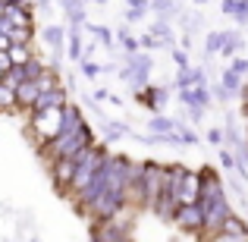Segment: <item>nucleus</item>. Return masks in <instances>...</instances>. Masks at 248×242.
I'll use <instances>...</instances> for the list:
<instances>
[{
	"label": "nucleus",
	"mask_w": 248,
	"mask_h": 242,
	"mask_svg": "<svg viewBox=\"0 0 248 242\" xmlns=\"http://www.w3.org/2000/svg\"><path fill=\"white\" fill-rule=\"evenodd\" d=\"M145 13H148V10H126V13H123V22H139Z\"/></svg>",
	"instance_id": "37"
},
{
	"label": "nucleus",
	"mask_w": 248,
	"mask_h": 242,
	"mask_svg": "<svg viewBox=\"0 0 248 242\" xmlns=\"http://www.w3.org/2000/svg\"><path fill=\"white\" fill-rule=\"evenodd\" d=\"M0 110H16V91L0 85Z\"/></svg>",
	"instance_id": "29"
},
{
	"label": "nucleus",
	"mask_w": 248,
	"mask_h": 242,
	"mask_svg": "<svg viewBox=\"0 0 248 242\" xmlns=\"http://www.w3.org/2000/svg\"><path fill=\"white\" fill-rule=\"evenodd\" d=\"M173 63H176L179 69H188V54H186L182 48H173Z\"/></svg>",
	"instance_id": "35"
},
{
	"label": "nucleus",
	"mask_w": 248,
	"mask_h": 242,
	"mask_svg": "<svg viewBox=\"0 0 248 242\" xmlns=\"http://www.w3.org/2000/svg\"><path fill=\"white\" fill-rule=\"evenodd\" d=\"M10 48V41H6V35H0V50H6Z\"/></svg>",
	"instance_id": "43"
},
{
	"label": "nucleus",
	"mask_w": 248,
	"mask_h": 242,
	"mask_svg": "<svg viewBox=\"0 0 248 242\" xmlns=\"http://www.w3.org/2000/svg\"><path fill=\"white\" fill-rule=\"evenodd\" d=\"M232 10H236V0H223V3H220V13H223V16H232Z\"/></svg>",
	"instance_id": "42"
},
{
	"label": "nucleus",
	"mask_w": 248,
	"mask_h": 242,
	"mask_svg": "<svg viewBox=\"0 0 248 242\" xmlns=\"http://www.w3.org/2000/svg\"><path fill=\"white\" fill-rule=\"evenodd\" d=\"M3 19L13 25V29H35V16H31V10H25V6H3Z\"/></svg>",
	"instance_id": "13"
},
{
	"label": "nucleus",
	"mask_w": 248,
	"mask_h": 242,
	"mask_svg": "<svg viewBox=\"0 0 248 242\" xmlns=\"http://www.w3.org/2000/svg\"><path fill=\"white\" fill-rule=\"evenodd\" d=\"M154 69V60L148 54H126V66L120 69V79L129 82L135 91H141L148 85V76Z\"/></svg>",
	"instance_id": "6"
},
{
	"label": "nucleus",
	"mask_w": 248,
	"mask_h": 242,
	"mask_svg": "<svg viewBox=\"0 0 248 242\" xmlns=\"http://www.w3.org/2000/svg\"><path fill=\"white\" fill-rule=\"evenodd\" d=\"M201 192V173L198 170H186L179 179V205H195Z\"/></svg>",
	"instance_id": "11"
},
{
	"label": "nucleus",
	"mask_w": 248,
	"mask_h": 242,
	"mask_svg": "<svg viewBox=\"0 0 248 242\" xmlns=\"http://www.w3.org/2000/svg\"><path fill=\"white\" fill-rule=\"evenodd\" d=\"M113 242H132V236H120V239H113Z\"/></svg>",
	"instance_id": "44"
},
{
	"label": "nucleus",
	"mask_w": 248,
	"mask_h": 242,
	"mask_svg": "<svg viewBox=\"0 0 248 242\" xmlns=\"http://www.w3.org/2000/svg\"><path fill=\"white\" fill-rule=\"evenodd\" d=\"M0 16H3V3H0Z\"/></svg>",
	"instance_id": "47"
},
{
	"label": "nucleus",
	"mask_w": 248,
	"mask_h": 242,
	"mask_svg": "<svg viewBox=\"0 0 248 242\" xmlns=\"http://www.w3.org/2000/svg\"><path fill=\"white\" fill-rule=\"evenodd\" d=\"M160 186H164V163L145 161V170H141V208H148V211L157 208Z\"/></svg>",
	"instance_id": "5"
},
{
	"label": "nucleus",
	"mask_w": 248,
	"mask_h": 242,
	"mask_svg": "<svg viewBox=\"0 0 248 242\" xmlns=\"http://www.w3.org/2000/svg\"><path fill=\"white\" fill-rule=\"evenodd\" d=\"M148 35H154L160 41V48H173V41H176V32H173V25L164 22V19H157V22L151 25V32Z\"/></svg>",
	"instance_id": "20"
},
{
	"label": "nucleus",
	"mask_w": 248,
	"mask_h": 242,
	"mask_svg": "<svg viewBox=\"0 0 248 242\" xmlns=\"http://www.w3.org/2000/svg\"><path fill=\"white\" fill-rule=\"evenodd\" d=\"M151 10H157V16L170 22V19L182 16V0H151Z\"/></svg>",
	"instance_id": "19"
},
{
	"label": "nucleus",
	"mask_w": 248,
	"mask_h": 242,
	"mask_svg": "<svg viewBox=\"0 0 248 242\" xmlns=\"http://www.w3.org/2000/svg\"><path fill=\"white\" fill-rule=\"evenodd\" d=\"M217 151H220V167H223V170H236V158H232V151H230V148H223V145H220Z\"/></svg>",
	"instance_id": "31"
},
{
	"label": "nucleus",
	"mask_w": 248,
	"mask_h": 242,
	"mask_svg": "<svg viewBox=\"0 0 248 242\" xmlns=\"http://www.w3.org/2000/svg\"><path fill=\"white\" fill-rule=\"evenodd\" d=\"M44 41L50 44V50H54V54H63V41H66V29H63V25H47V29H44Z\"/></svg>",
	"instance_id": "21"
},
{
	"label": "nucleus",
	"mask_w": 248,
	"mask_h": 242,
	"mask_svg": "<svg viewBox=\"0 0 248 242\" xmlns=\"http://www.w3.org/2000/svg\"><path fill=\"white\" fill-rule=\"evenodd\" d=\"M195 3H207V0H195Z\"/></svg>",
	"instance_id": "46"
},
{
	"label": "nucleus",
	"mask_w": 248,
	"mask_h": 242,
	"mask_svg": "<svg viewBox=\"0 0 248 242\" xmlns=\"http://www.w3.org/2000/svg\"><path fill=\"white\" fill-rule=\"evenodd\" d=\"M245 38L242 32H223V44H220V60H232V57H239V50H242Z\"/></svg>",
	"instance_id": "15"
},
{
	"label": "nucleus",
	"mask_w": 248,
	"mask_h": 242,
	"mask_svg": "<svg viewBox=\"0 0 248 242\" xmlns=\"http://www.w3.org/2000/svg\"><path fill=\"white\" fill-rule=\"evenodd\" d=\"M220 44H223V32H207V41H204L207 57H217L220 54Z\"/></svg>",
	"instance_id": "28"
},
{
	"label": "nucleus",
	"mask_w": 248,
	"mask_h": 242,
	"mask_svg": "<svg viewBox=\"0 0 248 242\" xmlns=\"http://www.w3.org/2000/svg\"><path fill=\"white\" fill-rule=\"evenodd\" d=\"M94 3H107V0H94Z\"/></svg>",
	"instance_id": "45"
},
{
	"label": "nucleus",
	"mask_w": 248,
	"mask_h": 242,
	"mask_svg": "<svg viewBox=\"0 0 248 242\" xmlns=\"http://www.w3.org/2000/svg\"><path fill=\"white\" fill-rule=\"evenodd\" d=\"M204 242H248V239H236V236H223V233H214V236H207Z\"/></svg>",
	"instance_id": "38"
},
{
	"label": "nucleus",
	"mask_w": 248,
	"mask_h": 242,
	"mask_svg": "<svg viewBox=\"0 0 248 242\" xmlns=\"http://www.w3.org/2000/svg\"><path fill=\"white\" fill-rule=\"evenodd\" d=\"M60 6H63V13H66V10H82L85 0H60Z\"/></svg>",
	"instance_id": "40"
},
{
	"label": "nucleus",
	"mask_w": 248,
	"mask_h": 242,
	"mask_svg": "<svg viewBox=\"0 0 248 242\" xmlns=\"http://www.w3.org/2000/svg\"><path fill=\"white\" fill-rule=\"evenodd\" d=\"M66 54H69L73 63H82L85 48H82V29H79V25H69V29H66Z\"/></svg>",
	"instance_id": "16"
},
{
	"label": "nucleus",
	"mask_w": 248,
	"mask_h": 242,
	"mask_svg": "<svg viewBox=\"0 0 248 242\" xmlns=\"http://www.w3.org/2000/svg\"><path fill=\"white\" fill-rule=\"evenodd\" d=\"M217 233H223V236H236V239H248V224L239 217V214H230Z\"/></svg>",
	"instance_id": "18"
},
{
	"label": "nucleus",
	"mask_w": 248,
	"mask_h": 242,
	"mask_svg": "<svg viewBox=\"0 0 248 242\" xmlns=\"http://www.w3.org/2000/svg\"><path fill=\"white\" fill-rule=\"evenodd\" d=\"M230 69H232L236 76H242V79H248V60H245V57H232Z\"/></svg>",
	"instance_id": "32"
},
{
	"label": "nucleus",
	"mask_w": 248,
	"mask_h": 242,
	"mask_svg": "<svg viewBox=\"0 0 248 242\" xmlns=\"http://www.w3.org/2000/svg\"><path fill=\"white\" fill-rule=\"evenodd\" d=\"M232 19L239 25H248V0H236V10H232Z\"/></svg>",
	"instance_id": "30"
},
{
	"label": "nucleus",
	"mask_w": 248,
	"mask_h": 242,
	"mask_svg": "<svg viewBox=\"0 0 248 242\" xmlns=\"http://www.w3.org/2000/svg\"><path fill=\"white\" fill-rule=\"evenodd\" d=\"M167 97H170V88H160V85H148V88L139 91V101L145 104L148 110H164Z\"/></svg>",
	"instance_id": "12"
},
{
	"label": "nucleus",
	"mask_w": 248,
	"mask_h": 242,
	"mask_svg": "<svg viewBox=\"0 0 248 242\" xmlns=\"http://www.w3.org/2000/svg\"><path fill=\"white\" fill-rule=\"evenodd\" d=\"M6 73H10V57H6V50H0V82H3Z\"/></svg>",
	"instance_id": "39"
},
{
	"label": "nucleus",
	"mask_w": 248,
	"mask_h": 242,
	"mask_svg": "<svg viewBox=\"0 0 248 242\" xmlns=\"http://www.w3.org/2000/svg\"><path fill=\"white\" fill-rule=\"evenodd\" d=\"M179 101L186 104V107L207 110L211 107V88H186V91H179Z\"/></svg>",
	"instance_id": "14"
},
{
	"label": "nucleus",
	"mask_w": 248,
	"mask_h": 242,
	"mask_svg": "<svg viewBox=\"0 0 248 242\" xmlns=\"http://www.w3.org/2000/svg\"><path fill=\"white\" fill-rule=\"evenodd\" d=\"M31 120H29V135H35L38 148H44L47 142L57 139L63 126V107L60 110H29Z\"/></svg>",
	"instance_id": "3"
},
{
	"label": "nucleus",
	"mask_w": 248,
	"mask_h": 242,
	"mask_svg": "<svg viewBox=\"0 0 248 242\" xmlns=\"http://www.w3.org/2000/svg\"><path fill=\"white\" fill-rule=\"evenodd\" d=\"M66 104H69L66 85H57V88H50V91H41L31 110H60V107H66Z\"/></svg>",
	"instance_id": "10"
},
{
	"label": "nucleus",
	"mask_w": 248,
	"mask_h": 242,
	"mask_svg": "<svg viewBox=\"0 0 248 242\" xmlns=\"http://www.w3.org/2000/svg\"><path fill=\"white\" fill-rule=\"evenodd\" d=\"M85 29L94 35V41H101L104 48H113V32L107 29V25H94V22H85Z\"/></svg>",
	"instance_id": "25"
},
{
	"label": "nucleus",
	"mask_w": 248,
	"mask_h": 242,
	"mask_svg": "<svg viewBox=\"0 0 248 242\" xmlns=\"http://www.w3.org/2000/svg\"><path fill=\"white\" fill-rule=\"evenodd\" d=\"M198 205H201V211H204V233H201V239L214 236V233L223 226V220L230 217V214H236L232 205H230V198H226V192H217V195H211V198H198Z\"/></svg>",
	"instance_id": "4"
},
{
	"label": "nucleus",
	"mask_w": 248,
	"mask_h": 242,
	"mask_svg": "<svg viewBox=\"0 0 248 242\" xmlns=\"http://www.w3.org/2000/svg\"><path fill=\"white\" fill-rule=\"evenodd\" d=\"M104 148L101 145H91V148H85V151L76 154V173H73V186H69V198H76L79 192H85L88 189V182L94 179V173H97V167H101V161H104Z\"/></svg>",
	"instance_id": "2"
},
{
	"label": "nucleus",
	"mask_w": 248,
	"mask_h": 242,
	"mask_svg": "<svg viewBox=\"0 0 248 242\" xmlns=\"http://www.w3.org/2000/svg\"><path fill=\"white\" fill-rule=\"evenodd\" d=\"M47 170H50V179H54L57 192L69 195L73 173H76V161H73V158H54V161H47Z\"/></svg>",
	"instance_id": "8"
},
{
	"label": "nucleus",
	"mask_w": 248,
	"mask_h": 242,
	"mask_svg": "<svg viewBox=\"0 0 248 242\" xmlns=\"http://www.w3.org/2000/svg\"><path fill=\"white\" fill-rule=\"evenodd\" d=\"M104 132H107L110 139H126V135H135L129 123H116V120H107V123H104Z\"/></svg>",
	"instance_id": "26"
},
{
	"label": "nucleus",
	"mask_w": 248,
	"mask_h": 242,
	"mask_svg": "<svg viewBox=\"0 0 248 242\" xmlns=\"http://www.w3.org/2000/svg\"><path fill=\"white\" fill-rule=\"evenodd\" d=\"M31 35H35V29H10L6 32V41L10 44H31Z\"/></svg>",
	"instance_id": "27"
},
{
	"label": "nucleus",
	"mask_w": 248,
	"mask_h": 242,
	"mask_svg": "<svg viewBox=\"0 0 248 242\" xmlns=\"http://www.w3.org/2000/svg\"><path fill=\"white\" fill-rule=\"evenodd\" d=\"M116 44H120V48L126 50V54H139V38L129 35L126 25H120V29H116Z\"/></svg>",
	"instance_id": "23"
},
{
	"label": "nucleus",
	"mask_w": 248,
	"mask_h": 242,
	"mask_svg": "<svg viewBox=\"0 0 248 242\" xmlns=\"http://www.w3.org/2000/svg\"><path fill=\"white\" fill-rule=\"evenodd\" d=\"M157 48H160V41L154 35H148V32L139 38V50H157Z\"/></svg>",
	"instance_id": "33"
},
{
	"label": "nucleus",
	"mask_w": 248,
	"mask_h": 242,
	"mask_svg": "<svg viewBox=\"0 0 248 242\" xmlns=\"http://www.w3.org/2000/svg\"><path fill=\"white\" fill-rule=\"evenodd\" d=\"M173 88H176V91H186V88H207V69H204V66L179 69V73H176Z\"/></svg>",
	"instance_id": "9"
},
{
	"label": "nucleus",
	"mask_w": 248,
	"mask_h": 242,
	"mask_svg": "<svg viewBox=\"0 0 248 242\" xmlns=\"http://www.w3.org/2000/svg\"><path fill=\"white\" fill-rule=\"evenodd\" d=\"M170 224H173L176 230L188 233V236H201V233H204V211H201L198 201H195V205H179Z\"/></svg>",
	"instance_id": "7"
},
{
	"label": "nucleus",
	"mask_w": 248,
	"mask_h": 242,
	"mask_svg": "<svg viewBox=\"0 0 248 242\" xmlns=\"http://www.w3.org/2000/svg\"><path fill=\"white\" fill-rule=\"evenodd\" d=\"M94 145V135H91V126L82 120V110L76 107V104H66L63 107V126L60 132H57L54 142H47V145L41 148V154L47 161L54 158H76L79 151Z\"/></svg>",
	"instance_id": "1"
},
{
	"label": "nucleus",
	"mask_w": 248,
	"mask_h": 242,
	"mask_svg": "<svg viewBox=\"0 0 248 242\" xmlns=\"http://www.w3.org/2000/svg\"><path fill=\"white\" fill-rule=\"evenodd\" d=\"M6 57H10V66H22L25 60H31V44H10L6 48Z\"/></svg>",
	"instance_id": "22"
},
{
	"label": "nucleus",
	"mask_w": 248,
	"mask_h": 242,
	"mask_svg": "<svg viewBox=\"0 0 248 242\" xmlns=\"http://www.w3.org/2000/svg\"><path fill=\"white\" fill-rule=\"evenodd\" d=\"M245 126H248V113H245Z\"/></svg>",
	"instance_id": "48"
},
{
	"label": "nucleus",
	"mask_w": 248,
	"mask_h": 242,
	"mask_svg": "<svg viewBox=\"0 0 248 242\" xmlns=\"http://www.w3.org/2000/svg\"><path fill=\"white\" fill-rule=\"evenodd\" d=\"M38 95H41V91H38L35 82H22L16 88V110H31L35 101H38Z\"/></svg>",
	"instance_id": "17"
},
{
	"label": "nucleus",
	"mask_w": 248,
	"mask_h": 242,
	"mask_svg": "<svg viewBox=\"0 0 248 242\" xmlns=\"http://www.w3.org/2000/svg\"><path fill=\"white\" fill-rule=\"evenodd\" d=\"M148 129H151L154 135L176 132V116H173V120H170V116H151V123H148Z\"/></svg>",
	"instance_id": "24"
},
{
	"label": "nucleus",
	"mask_w": 248,
	"mask_h": 242,
	"mask_svg": "<svg viewBox=\"0 0 248 242\" xmlns=\"http://www.w3.org/2000/svg\"><path fill=\"white\" fill-rule=\"evenodd\" d=\"M129 10H151V0H129Z\"/></svg>",
	"instance_id": "41"
},
{
	"label": "nucleus",
	"mask_w": 248,
	"mask_h": 242,
	"mask_svg": "<svg viewBox=\"0 0 248 242\" xmlns=\"http://www.w3.org/2000/svg\"><path fill=\"white\" fill-rule=\"evenodd\" d=\"M82 73H85V79H97V76H101V66L91 63V60H82Z\"/></svg>",
	"instance_id": "34"
},
{
	"label": "nucleus",
	"mask_w": 248,
	"mask_h": 242,
	"mask_svg": "<svg viewBox=\"0 0 248 242\" xmlns=\"http://www.w3.org/2000/svg\"><path fill=\"white\" fill-rule=\"evenodd\" d=\"M207 142H211L214 148H220V145H223V129H217V126L207 129Z\"/></svg>",
	"instance_id": "36"
}]
</instances>
